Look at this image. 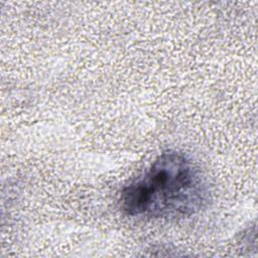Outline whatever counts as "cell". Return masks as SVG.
<instances>
[{"label": "cell", "instance_id": "1", "mask_svg": "<svg viewBox=\"0 0 258 258\" xmlns=\"http://www.w3.org/2000/svg\"><path fill=\"white\" fill-rule=\"evenodd\" d=\"M205 177L184 153L167 150L121 189L119 206L132 218L178 220L200 212L208 202Z\"/></svg>", "mask_w": 258, "mask_h": 258}]
</instances>
